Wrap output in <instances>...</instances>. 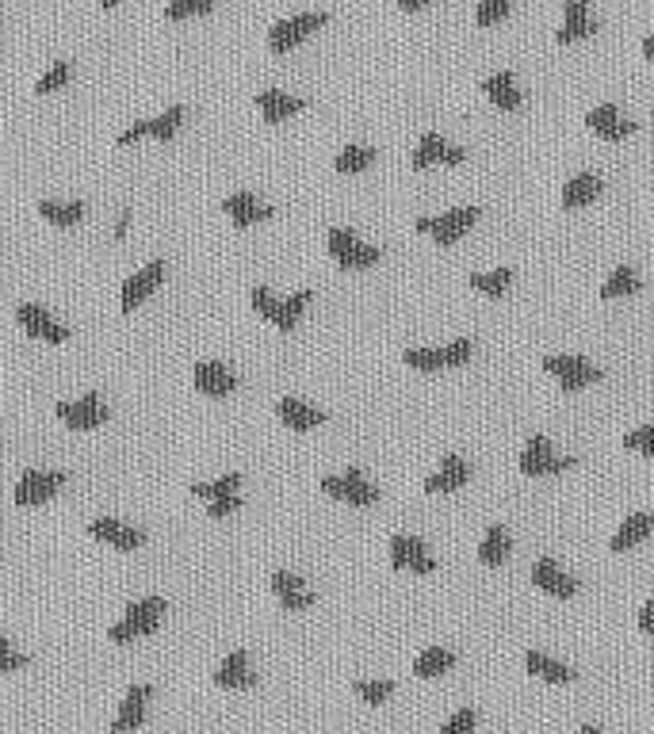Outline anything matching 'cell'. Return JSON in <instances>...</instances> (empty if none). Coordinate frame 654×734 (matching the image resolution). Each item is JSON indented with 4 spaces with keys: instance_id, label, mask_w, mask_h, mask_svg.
<instances>
[{
    "instance_id": "cell-1",
    "label": "cell",
    "mask_w": 654,
    "mask_h": 734,
    "mask_svg": "<svg viewBox=\"0 0 654 734\" xmlns=\"http://www.w3.org/2000/svg\"><path fill=\"white\" fill-rule=\"evenodd\" d=\"M326 249L329 257L337 260V268H345V272H364V268H375L383 260V249L379 245H364L349 226H333L326 234Z\"/></svg>"
},
{
    "instance_id": "cell-2",
    "label": "cell",
    "mask_w": 654,
    "mask_h": 734,
    "mask_svg": "<svg viewBox=\"0 0 654 734\" xmlns=\"http://www.w3.org/2000/svg\"><path fill=\"white\" fill-rule=\"evenodd\" d=\"M161 616H165V601H161V597L134 601V605L123 612V620H119V624L108 631V639H111V643H119V647L138 643V639H146V635H153V631H157Z\"/></svg>"
},
{
    "instance_id": "cell-3",
    "label": "cell",
    "mask_w": 654,
    "mask_h": 734,
    "mask_svg": "<svg viewBox=\"0 0 654 734\" xmlns=\"http://www.w3.org/2000/svg\"><path fill=\"white\" fill-rule=\"evenodd\" d=\"M475 356L471 337H459L444 348H406L402 352V364L414 367V371H444V367H467Z\"/></svg>"
},
{
    "instance_id": "cell-4",
    "label": "cell",
    "mask_w": 654,
    "mask_h": 734,
    "mask_svg": "<svg viewBox=\"0 0 654 734\" xmlns=\"http://www.w3.org/2000/svg\"><path fill=\"white\" fill-rule=\"evenodd\" d=\"M326 23H329L326 12H303V16L272 23V31H268V50H272V54H287V50H295L303 39H310L314 31H322Z\"/></svg>"
},
{
    "instance_id": "cell-5",
    "label": "cell",
    "mask_w": 654,
    "mask_h": 734,
    "mask_svg": "<svg viewBox=\"0 0 654 734\" xmlns=\"http://www.w3.org/2000/svg\"><path fill=\"white\" fill-rule=\"evenodd\" d=\"M574 467V459L570 455H555L551 448V440L547 436H528V444H524V455H521V471L528 478H551V475H563Z\"/></svg>"
},
{
    "instance_id": "cell-6",
    "label": "cell",
    "mask_w": 654,
    "mask_h": 734,
    "mask_svg": "<svg viewBox=\"0 0 654 734\" xmlns=\"http://www.w3.org/2000/svg\"><path fill=\"white\" fill-rule=\"evenodd\" d=\"M322 490H326L329 497H337V501H349L356 509H371V505L379 501V490L364 478L360 467H349L345 475H326L322 478Z\"/></svg>"
},
{
    "instance_id": "cell-7",
    "label": "cell",
    "mask_w": 654,
    "mask_h": 734,
    "mask_svg": "<svg viewBox=\"0 0 654 734\" xmlns=\"http://www.w3.org/2000/svg\"><path fill=\"white\" fill-rule=\"evenodd\" d=\"M544 371L555 375L567 394H578V390H586L589 383L601 379V367H593L586 356H544Z\"/></svg>"
},
{
    "instance_id": "cell-8",
    "label": "cell",
    "mask_w": 654,
    "mask_h": 734,
    "mask_svg": "<svg viewBox=\"0 0 654 734\" xmlns=\"http://www.w3.org/2000/svg\"><path fill=\"white\" fill-rule=\"evenodd\" d=\"M66 486V471H23L20 486H16V505H46L50 497Z\"/></svg>"
},
{
    "instance_id": "cell-9",
    "label": "cell",
    "mask_w": 654,
    "mask_h": 734,
    "mask_svg": "<svg viewBox=\"0 0 654 734\" xmlns=\"http://www.w3.org/2000/svg\"><path fill=\"white\" fill-rule=\"evenodd\" d=\"M161 280H165V264H161V260H150L138 276H131V280L123 283V291H119V310H123V314H134V310L161 287Z\"/></svg>"
},
{
    "instance_id": "cell-10",
    "label": "cell",
    "mask_w": 654,
    "mask_h": 734,
    "mask_svg": "<svg viewBox=\"0 0 654 734\" xmlns=\"http://www.w3.org/2000/svg\"><path fill=\"white\" fill-rule=\"evenodd\" d=\"M16 322L27 329V337H39L46 345H62V341H69V329L58 322V318H50L46 306H35V303L16 306Z\"/></svg>"
},
{
    "instance_id": "cell-11",
    "label": "cell",
    "mask_w": 654,
    "mask_h": 734,
    "mask_svg": "<svg viewBox=\"0 0 654 734\" xmlns=\"http://www.w3.org/2000/svg\"><path fill=\"white\" fill-rule=\"evenodd\" d=\"M58 417L66 421L69 429L88 432V429H100V425L111 417V410L96 398V394H85V398H77V402H58Z\"/></svg>"
},
{
    "instance_id": "cell-12",
    "label": "cell",
    "mask_w": 654,
    "mask_h": 734,
    "mask_svg": "<svg viewBox=\"0 0 654 734\" xmlns=\"http://www.w3.org/2000/svg\"><path fill=\"white\" fill-rule=\"evenodd\" d=\"M88 536L100 543H108L115 551H138L142 543H146V532L142 528H131V524H123V520H111V517H100L88 524Z\"/></svg>"
},
{
    "instance_id": "cell-13",
    "label": "cell",
    "mask_w": 654,
    "mask_h": 734,
    "mask_svg": "<svg viewBox=\"0 0 654 734\" xmlns=\"http://www.w3.org/2000/svg\"><path fill=\"white\" fill-rule=\"evenodd\" d=\"M463 165L467 161V150H459V146H448L436 130H429V134H421V142H417L414 157H410V165H414L417 173L421 169H429V165Z\"/></svg>"
},
{
    "instance_id": "cell-14",
    "label": "cell",
    "mask_w": 654,
    "mask_h": 734,
    "mask_svg": "<svg viewBox=\"0 0 654 734\" xmlns=\"http://www.w3.org/2000/svg\"><path fill=\"white\" fill-rule=\"evenodd\" d=\"M532 585H536L540 593H547V597H559V601H570V597L578 593V582H574L555 559L532 562Z\"/></svg>"
},
{
    "instance_id": "cell-15",
    "label": "cell",
    "mask_w": 654,
    "mask_h": 734,
    "mask_svg": "<svg viewBox=\"0 0 654 734\" xmlns=\"http://www.w3.org/2000/svg\"><path fill=\"white\" fill-rule=\"evenodd\" d=\"M150 700H153V685H131V689H127V696H123V704H119V715L111 719V731H115V734L138 731V727L146 723Z\"/></svg>"
},
{
    "instance_id": "cell-16",
    "label": "cell",
    "mask_w": 654,
    "mask_h": 734,
    "mask_svg": "<svg viewBox=\"0 0 654 734\" xmlns=\"http://www.w3.org/2000/svg\"><path fill=\"white\" fill-rule=\"evenodd\" d=\"M192 383H196V390L199 394H207V398H230V394L238 390V375H234L226 364H218V360H207V364H196Z\"/></svg>"
},
{
    "instance_id": "cell-17",
    "label": "cell",
    "mask_w": 654,
    "mask_h": 734,
    "mask_svg": "<svg viewBox=\"0 0 654 734\" xmlns=\"http://www.w3.org/2000/svg\"><path fill=\"white\" fill-rule=\"evenodd\" d=\"M597 27H601V23L589 16L586 0H567V8H563V27L555 31V43L559 46L582 43V39H589Z\"/></svg>"
},
{
    "instance_id": "cell-18",
    "label": "cell",
    "mask_w": 654,
    "mask_h": 734,
    "mask_svg": "<svg viewBox=\"0 0 654 734\" xmlns=\"http://www.w3.org/2000/svg\"><path fill=\"white\" fill-rule=\"evenodd\" d=\"M222 211L230 215V222L238 226V230H245V226H257V222H264V218H272L276 211L268 207V203H261L253 192H234L222 199Z\"/></svg>"
},
{
    "instance_id": "cell-19",
    "label": "cell",
    "mask_w": 654,
    "mask_h": 734,
    "mask_svg": "<svg viewBox=\"0 0 654 734\" xmlns=\"http://www.w3.org/2000/svg\"><path fill=\"white\" fill-rule=\"evenodd\" d=\"M586 127L601 138V142H624L628 134H635V123H628L616 104H601L586 115Z\"/></svg>"
},
{
    "instance_id": "cell-20",
    "label": "cell",
    "mask_w": 654,
    "mask_h": 734,
    "mask_svg": "<svg viewBox=\"0 0 654 734\" xmlns=\"http://www.w3.org/2000/svg\"><path fill=\"white\" fill-rule=\"evenodd\" d=\"M479 215H482L479 207H456V211H448V215L433 218V230H429V234H433L436 245H456V241L479 222Z\"/></svg>"
},
{
    "instance_id": "cell-21",
    "label": "cell",
    "mask_w": 654,
    "mask_h": 734,
    "mask_svg": "<svg viewBox=\"0 0 654 734\" xmlns=\"http://www.w3.org/2000/svg\"><path fill=\"white\" fill-rule=\"evenodd\" d=\"M467 482H471V467H467V459L448 455V459H440V471L425 478V494H456V490H463Z\"/></svg>"
},
{
    "instance_id": "cell-22",
    "label": "cell",
    "mask_w": 654,
    "mask_h": 734,
    "mask_svg": "<svg viewBox=\"0 0 654 734\" xmlns=\"http://www.w3.org/2000/svg\"><path fill=\"white\" fill-rule=\"evenodd\" d=\"M272 593H276V601L284 605V612H306V608H314V593L303 585V578H295L291 570H276L272 574Z\"/></svg>"
},
{
    "instance_id": "cell-23",
    "label": "cell",
    "mask_w": 654,
    "mask_h": 734,
    "mask_svg": "<svg viewBox=\"0 0 654 734\" xmlns=\"http://www.w3.org/2000/svg\"><path fill=\"white\" fill-rule=\"evenodd\" d=\"M276 413H280V421H284L291 432H310V429H322V425H326V413L306 406L303 398H280V402H276Z\"/></svg>"
},
{
    "instance_id": "cell-24",
    "label": "cell",
    "mask_w": 654,
    "mask_h": 734,
    "mask_svg": "<svg viewBox=\"0 0 654 734\" xmlns=\"http://www.w3.org/2000/svg\"><path fill=\"white\" fill-rule=\"evenodd\" d=\"M215 685L218 689H253L257 685V673L249 670V654L245 650L226 654V662L215 673Z\"/></svg>"
},
{
    "instance_id": "cell-25",
    "label": "cell",
    "mask_w": 654,
    "mask_h": 734,
    "mask_svg": "<svg viewBox=\"0 0 654 734\" xmlns=\"http://www.w3.org/2000/svg\"><path fill=\"white\" fill-rule=\"evenodd\" d=\"M601 176L597 173H578L570 176V184H563V211H578V207H589L597 195H601Z\"/></svg>"
},
{
    "instance_id": "cell-26",
    "label": "cell",
    "mask_w": 654,
    "mask_h": 734,
    "mask_svg": "<svg viewBox=\"0 0 654 734\" xmlns=\"http://www.w3.org/2000/svg\"><path fill=\"white\" fill-rule=\"evenodd\" d=\"M524 670L532 673V677H540V681H547V685H570V681L578 677L570 666L555 662V658H547V654H540V650H528V654H524Z\"/></svg>"
},
{
    "instance_id": "cell-27",
    "label": "cell",
    "mask_w": 654,
    "mask_h": 734,
    "mask_svg": "<svg viewBox=\"0 0 654 734\" xmlns=\"http://www.w3.org/2000/svg\"><path fill=\"white\" fill-rule=\"evenodd\" d=\"M654 532V513H635V517H628L624 524H620V532L612 536L609 551H616V555H624V551H632L635 543H643L647 536Z\"/></svg>"
},
{
    "instance_id": "cell-28",
    "label": "cell",
    "mask_w": 654,
    "mask_h": 734,
    "mask_svg": "<svg viewBox=\"0 0 654 734\" xmlns=\"http://www.w3.org/2000/svg\"><path fill=\"white\" fill-rule=\"evenodd\" d=\"M257 108H261L264 123H287V119L299 115L306 104L299 96H287V92H257Z\"/></svg>"
},
{
    "instance_id": "cell-29",
    "label": "cell",
    "mask_w": 654,
    "mask_h": 734,
    "mask_svg": "<svg viewBox=\"0 0 654 734\" xmlns=\"http://www.w3.org/2000/svg\"><path fill=\"white\" fill-rule=\"evenodd\" d=\"M482 92L490 96V104L502 111H517L521 108V92H517V81H513V73L502 69V73H494V77H486L482 81Z\"/></svg>"
},
{
    "instance_id": "cell-30",
    "label": "cell",
    "mask_w": 654,
    "mask_h": 734,
    "mask_svg": "<svg viewBox=\"0 0 654 734\" xmlns=\"http://www.w3.org/2000/svg\"><path fill=\"white\" fill-rule=\"evenodd\" d=\"M456 666V654L452 650H444V647H429V650H421L417 654V662H414V673L421 677V681H433V677H440V673H448Z\"/></svg>"
},
{
    "instance_id": "cell-31",
    "label": "cell",
    "mask_w": 654,
    "mask_h": 734,
    "mask_svg": "<svg viewBox=\"0 0 654 734\" xmlns=\"http://www.w3.org/2000/svg\"><path fill=\"white\" fill-rule=\"evenodd\" d=\"M314 303V291H295L291 299H280V310H276V318L272 325L280 329V333H295V325L303 318V310Z\"/></svg>"
},
{
    "instance_id": "cell-32",
    "label": "cell",
    "mask_w": 654,
    "mask_h": 734,
    "mask_svg": "<svg viewBox=\"0 0 654 734\" xmlns=\"http://www.w3.org/2000/svg\"><path fill=\"white\" fill-rule=\"evenodd\" d=\"M505 555H509V532H505L502 524H490L479 543V562L482 566H502Z\"/></svg>"
},
{
    "instance_id": "cell-33",
    "label": "cell",
    "mask_w": 654,
    "mask_h": 734,
    "mask_svg": "<svg viewBox=\"0 0 654 734\" xmlns=\"http://www.w3.org/2000/svg\"><path fill=\"white\" fill-rule=\"evenodd\" d=\"M39 215L50 222V226H77L85 218V203L73 199V203H54V199H43L39 203Z\"/></svg>"
},
{
    "instance_id": "cell-34",
    "label": "cell",
    "mask_w": 654,
    "mask_h": 734,
    "mask_svg": "<svg viewBox=\"0 0 654 734\" xmlns=\"http://www.w3.org/2000/svg\"><path fill=\"white\" fill-rule=\"evenodd\" d=\"M639 287H643V280L635 276V268L620 264L605 280V287H601V299H628V295H639Z\"/></svg>"
},
{
    "instance_id": "cell-35",
    "label": "cell",
    "mask_w": 654,
    "mask_h": 734,
    "mask_svg": "<svg viewBox=\"0 0 654 734\" xmlns=\"http://www.w3.org/2000/svg\"><path fill=\"white\" fill-rule=\"evenodd\" d=\"M375 165V150L371 146H345V150L337 153V161H333V169L341 176H356L364 173V169H371Z\"/></svg>"
},
{
    "instance_id": "cell-36",
    "label": "cell",
    "mask_w": 654,
    "mask_h": 734,
    "mask_svg": "<svg viewBox=\"0 0 654 734\" xmlns=\"http://www.w3.org/2000/svg\"><path fill=\"white\" fill-rule=\"evenodd\" d=\"M188 119V111L180 108H169L165 115H157V119H146V130H150V138H157V142H169V138H176V130H180V123Z\"/></svg>"
},
{
    "instance_id": "cell-37",
    "label": "cell",
    "mask_w": 654,
    "mask_h": 734,
    "mask_svg": "<svg viewBox=\"0 0 654 734\" xmlns=\"http://www.w3.org/2000/svg\"><path fill=\"white\" fill-rule=\"evenodd\" d=\"M509 283H513V272H509V268H498V272H479V276H471V287H475L479 295H490V299H502L505 291H509Z\"/></svg>"
},
{
    "instance_id": "cell-38",
    "label": "cell",
    "mask_w": 654,
    "mask_h": 734,
    "mask_svg": "<svg viewBox=\"0 0 654 734\" xmlns=\"http://www.w3.org/2000/svg\"><path fill=\"white\" fill-rule=\"evenodd\" d=\"M406 566H410L414 574H421V578L436 574V559L429 555L425 540H417V536H406Z\"/></svg>"
},
{
    "instance_id": "cell-39",
    "label": "cell",
    "mask_w": 654,
    "mask_h": 734,
    "mask_svg": "<svg viewBox=\"0 0 654 734\" xmlns=\"http://www.w3.org/2000/svg\"><path fill=\"white\" fill-rule=\"evenodd\" d=\"M241 490V475H222L215 482H196L192 486V494L203 497V501H211V497H222V494H238Z\"/></svg>"
},
{
    "instance_id": "cell-40",
    "label": "cell",
    "mask_w": 654,
    "mask_h": 734,
    "mask_svg": "<svg viewBox=\"0 0 654 734\" xmlns=\"http://www.w3.org/2000/svg\"><path fill=\"white\" fill-rule=\"evenodd\" d=\"M69 77H73V65H69V62H54L43 73V77L35 81V92H39V96H50V92H58V88L66 85Z\"/></svg>"
},
{
    "instance_id": "cell-41",
    "label": "cell",
    "mask_w": 654,
    "mask_h": 734,
    "mask_svg": "<svg viewBox=\"0 0 654 734\" xmlns=\"http://www.w3.org/2000/svg\"><path fill=\"white\" fill-rule=\"evenodd\" d=\"M215 8V0H173L169 8H165V20H192V16H203V12H211Z\"/></svg>"
},
{
    "instance_id": "cell-42",
    "label": "cell",
    "mask_w": 654,
    "mask_h": 734,
    "mask_svg": "<svg viewBox=\"0 0 654 734\" xmlns=\"http://www.w3.org/2000/svg\"><path fill=\"white\" fill-rule=\"evenodd\" d=\"M509 8H513V0H479L475 23L479 27H494V23H502L509 16Z\"/></svg>"
},
{
    "instance_id": "cell-43",
    "label": "cell",
    "mask_w": 654,
    "mask_h": 734,
    "mask_svg": "<svg viewBox=\"0 0 654 734\" xmlns=\"http://www.w3.org/2000/svg\"><path fill=\"white\" fill-rule=\"evenodd\" d=\"M352 692H356L364 704H383V700L394 692V681H356Z\"/></svg>"
},
{
    "instance_id": "cell-44",
    "label": "cell",
    "mask_w": 654,
    "mask_h": 734,
    "mask_svg": "<svg viewBox=\"0 0 654 734\" xmlns=\"http://www.w3.org/2000/svg\"><path fill=\"white\" fill-rule=\"evenodd\" d=\"M27 662H31L27 654H20L8 639H0V673H20L27 670Z\"/></svg>"
},
{
    "instance_id": "cell-45",
    "label": "cell",
    "mask_w": 654,
    "mask_h": 734,
    "mask_svg": "<svg viewBox=\"0 0 654 734\" xmlns=\"http://www.w3.org/2000/svg\"><path fill=\"white\" fill-rule=\"evenodd\" d=\"M624 448H628V452H639V455H651L654 459V425L628 432V436H624Z\"/></svg>"
},
{
    "instance_id": "cell-46",
    "label": "cell",
    "mask_w": 654,
    "mask_h": 734,
    "mask_svg": "<svg viewBox=\"0 0 654 734\" xmlns=\"http://www.w3.org/2000/svg\"><path fill=\"white\" fill-rule=\"evenodd\" d=\"M249 303H253V310H257L261 318H268V322H272V318H276V310H280V299H276L268 287H253Z\"/></svg>"
},
{
    "instance_id": "cell-47",
    "label": "cell",
    "mask_w": 654,
    "mask_h": 734,
    "mask_svg": "<svg viewBox=\"0 0 654 734\" xmlns=\"http://www.w3.org/2000/svg\"><path fill=\"white\" fill-rule=\"evenodd\" d=\"M241 509V494H222V497H211V520H226L234 517Z\"/></svg>"
},
{
    "instance_id": "cell-48",
    "label": "cell",
    "mask_w": 654,
    "mask_h": 734,
    "mask_svg": "<svg viewBox=\"0 0 654 734\" xmlns=\"http://www.w3.org/2000/svg\"><path fill=\"white\" fill-rule=\"evenodd\" d=\"M475 723H479V712L463 708V712H456L448 723H444V734H467V731H475Z\"/></svg>"
},
{
    "instance_id": "cell-49",
    "label": "cell",
    "mask_w": 654,
    "mask_h": 734,
    "mask_svg": "<svg viewBox=\"0 0 654 734\" xmlns=\"http://www.w3.org/2000/svg\"><path fill=\"white\" fill-rule=\"evenodd\" d=\"M391 570H406V536L391 540Z\"/></svg>"
},
{
    "instance_id": "cell-50",
    "label": "cell",
    "mask_w": 654,
    "mask_h": 734,
    "mask_svg": "<svg viewBox=\"0 0 654 734\" xmlns=\"http://www.w3.org/2000/svg\"><path fill=\"white\" fill-rule=\"evenodd\" d=\"M639 631H643V635H654V597L643 605V612H639Z\"/></svg>"
},
{
    "instance_id": "cell-51",
    "label": "cell",
    "mask_w": 654,
    "mask_h": 734,
    "mask_svg": "<svg viewBox=\"0 0 654 734\" xmlns=\"http://www.w3.org/2000/svg\"><path fill=\"white\" fill-rule=\"evenodd\" d=\"M150 130H146V123H134V127H127L123 134H119V146H131V142H138V138H146Z\"/></svg>"
},
{
    "instance_id": "cell-52",
    "label": "cell",
    "mask_w": 654,
    "mask_h": 734,
    "mask_svg": "<svg viewBox=\"0 0 654 734\" xmlns=\"http://www.w3.org/2000/svg\"><path fill=\"white\" fill-rule=\"evenodd\" d=\"M402 12H421V8H429V0H394Z\"/></svg>"
},
{
    "instance_id": "cell-53",
    "label": "cell",
    "mask_w": 654,
    "mask_h": 734,
    "mask_svg": "<svg viewBox=\"0 0 654 734\" xmlns=\"http://www.w3.org/2000/svg\"><path fill=\"white\" fill-rule=\"evenodd\" d=\"M414 230H417V234H429V230H433V218H417Z\"/></svg>"
},
{
    "instance_id": "cell-54",
    "label": "cell",
    "mask_w": 654,
    "mask_h": 734,
    "mask_svg": "<svg viewBox=\"0 0 654 734\" xmlns=\"http://www.w3.org/2000/svg\"><path fill=\"white\" fill-rule=\"evenodd\" d=\"M643 54H647V62H654V35L643 39Z\"/></svg>"
},
{
    "instance_id": "cell-55",
    "label": "cell",
    "mask_w": 654,
    "mask_h": 734,
    "mask_svg": "<svg viewBox=\"0 0 654 734\" xmlns=\"http://www.w3.org/2000/svg\"><path fill=\"white\" fill-rule=\"evenodd\" d=\"M127 226H131V215L119 218V226H115V238H123V234H127Z\"/></svg>"
},
{
    "instance_id": "cell-56",
    "label": "cell",
    "mask_w": 654,
    "mask_h": 734,
    "mask_svg": "<svg viewBox=\"0 0 654 734\" xmlns=\"http://www.w3.org/2000/svg\"><path fill=\"white\" fill-rule=\"evenodd\" d=\"M115 4H119V0H100V8H115Z\"/></svg>"
}]
</instances>
